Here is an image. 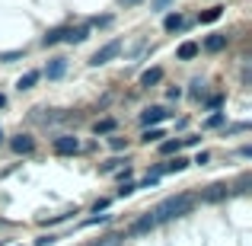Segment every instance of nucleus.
Segmentation results:
<instances>
[{"mask_svg":"<svg viewBox=\"0 0 252 246\" xmlns=\"http://www.w3.org/2000/svg\"><path fill=\"white\" fill-rule=\"evenodd\" d=\"M195 202H198V198L191 195V192H182V195H169V198H163V202L157 205L150 214H154V221H157V224H166V221H176V217L189 214V211L195 208Z\"/></svg>","mask_w":252,"mask_h":246,"instance_id":"nucleus-1","label":"nucleus"},{"mask_svg":"<svg viewBox=\"0 0 252 246\" xmlns=\"http://www.w3.org/2000/svg\"><path fill=\"white\" fill-rule=\"evenodd\" d=\"M118 51H122V42H118V38H112L109 45H102V48L90 58V64H93V68H102V64L112 61V58H118Z\"/></svg>","mask_w":252,"mask_h":246,"instance_id":"nucleus-2","label":"nucleus"},{"mask_svg":"<svg viewBox=\"0 0 252 246\" xmlns=\"http://www.w3.org/2000/svg\"><path fill=\"white\" fill-rule=\"evenodd\" d=\"M77 150H80V141H77L74 135H61V138H55V154L70 157V154H77Z\"/></svg>","mask_w":252,"mask_h":246,"instance_id":"nucleus-3","label":"nucleus"},{"mask_svg":"<svg viewBox=\"0 0 252 246\" xmlns=\"http://www.w3.org/2000/svg\"><path fill=\"white\" fill-rule=\"evenodd\" d=\"M154 227H157L154 214H144V217H137V221H134V224L128 227V237H144V234H150Z\"/></svg>","mask_w":252,"mask_h":246,"instance_id":"nucleus-4","label":"nucleus"},{"mask_svg":"<svg viewBox=\"0 0 252 246\" xmlns=\"http://www.w3.org/2000/svg\"><path fill=\"white\" fill-rule=\"evenodd\" d=\"M166 115H169V112L163 109V105H150V109H144V112H141V122L147 125V128H154V125H160Z\"/></svg>","mask_w":252,"mask_h":246,"instance_id":"nucleus-5","label":"nucleus"},{"mask_svg":"<svg viewBox=\"0 0 252 246\" xmlns=\"http://www.w3.org/2000/svg\"><path fill=\"white\" fill-rule=\"evenodd\" d=\"M223 48H227V35H223V32H214V35L204 38V51H211V55H217V51H223Z\"/></svg>","mask_w":252,"mask_h":246,"instance_id":"nucleus-6","label":"nucleus"},{"mask_svg":"<svg viewBox=\"0 0 252 246\" xmlns=\"http://www.w3.org/2000/svg\"><path fill=\"white\" fill-rule=\"evenodd\" d=\"M64 70H67V61H64V58H55V61H48V68H45V77H48V80H61Z\"/></svg>","mask_w":252,"mask_h":246,"instance_id":"nucleus-7","label":"nucleus"},{"mask_svg":"<svg viewBox=\"0 0 252 246\" xmlns=\"http://www.w3.org/2000/svg\"><path fill=\"white\" fill-rule=\"evenodd\" d=\"M10 147L16 150V154H29V150L35 147V141H32L29 135H16V138H13V141H10Z\"/></svg>","mask_w":252,"mask_h":246,"instance_id":"nucleus-8","label":"nucleus"},{"mask_svg":"<svg viewBox=\"0 0 252 246\" xmlns=\"http://www.w3.org/2000/svg\"><path fill=\"white\" fill-rule=\"evenodd\" d=\"M185 166H189V160H185V157H176V160H169V163H163L160 170H154L157 176H163V173H182Z\"/></svg>","mask_w":252,"mask_h":246,"instance_id":"nucleus-9","label":"nucleus"},{"mask_svg":"<svg viewBox=\"0 0 252 246\" xmlns=\"http://www.w3.org/2000/svg\"><path fill=\"white\" fill-rule=\"evenodd\" d=\"M90 38V26H80V29H67V35H64V42H70V45H80Z\"/></svg>","mask_w":252,"mask_h":246,"instance_id":"nucleus-10","label":"nucleus"},{"mask_svg":"<svg viewBox=\"0 0 252 246\" xmlns=\"http://www.w3.org/2000/svg\"><path fill=\"white\" fill-rule=\"evenodd\" d=\"M38 77H42L38 70H29V74H23V77L16 80V90H19V93H23V90H32V86L38 83Z\"/></svg>","mask_w":252,"mask_h":246,"instance_id":"nucleus-11","label":"nucleus"},{"mask_svg":"<svg viewBox=\"0 0 252 246\" xmlns=\"http://www.w3.org/2000/svg\"><path fill=\"white\" fill-rule=\"evenodd\" d=\"M163 80V70L160 68H150V70H144L141 74V86H157Z\"/></svg>","mask_w":252,"mask_h":246,"instance_id":"nucleus-12","label":"nucleus"},{"mask_svg":"<svg viewBox=\"0 0 252 246\" xmlns=\"http://www.w3.org/2000/svg\"><path fill=\"white\" fill-rule=\"evenodd\" d=\"M122 243H125V234H105L99 240H93L90 246H122Z\"/></svg>","mask_w":252,"mask_h":246,"instance_id":"nucleus-13","label":"nucleus"},{"mask_svg":"<svg viewBox=\"0 0 252 246\" xmlns=\"http://www.w3.org/2000/svg\"><path fill=\"white\" fill-rule=\"evenodd\" d=\"M198 55V42H182L179 45V61H191Z\"/></svg>","mask_w":252,"mask_h":246,"instance_id":"nucleus-14","label":"nucleus"},{"mask_svg":"<svg viewBox=\"0 0 252 246\" xmlns=\"http://www.w3.org/2000/svg\"><path fill=\"white\" fill-rule=\"evenodd\" d=\"M223 195H227V185H211V189L204 192V202H220Z\"/></svg>","mask_w":252,"mask_h":246,"instance_id":"nucleus-15","label":"nucleus"},{"mask_svg":"<svg viewBox=\"0 0 252 246\" xmlns=\"http://www.w3.org/2000/svg\"><path fill=\"white\" fill-rule=\"evenodd\" d=\"M64 35H67V29H51L48 32V35H45L42 38V45H45V48H48V45H58V42H61V38Z\"/></svg>","mask_w":252,"mask_h":246,"instance_id":"nucleus-16","label":"nucleus"},{"mask_svg":"<svg viewBox=\"0 0 252 246\" xmlns=\"http://www.w3.org/2000/svg\"><path fill=\"white\" fill-rule=\"evenodd\" d=\"M182 23H185V19L179 16V13H169V16L163 19V26H166V32H176V29H182Z\"/></svg>","mask_w":252,"mask_h":246,"instance_id":"nucleus-17","label":"nucleus"},{"mask_svg":"<svg viewBox=\"0 0 252 246\" xmlns=\"http://www.w3.org/2000/svg\"><path fill=\"white\" fill-rule=\"evenodd\" d=\"M160 150H163V154H176V157H179V150H182V141H163Z\"/></svg>","mask_w":252,"mask_h":246,"instance_id":"nucleus-18","label":"nucleus"},{"mask_svg":"<svg viewBox=\"0 0 252 246\" xmlns=\"http://www.w3.org/2000/svg\"><path fill=\"white\" fill-rule=\"evenodd\" d=\"M220 6H211V10L208 13H201V23H217V19H220Z\"/></svg>","mask_w":252,"mask_h":246,"instance_id":"nucleus-19","label":"nucleus"},{"mask_svg":"<svg viewBox=\"0 0 252 246\" xmlns=\"http://www.w3.org/2000/svg\"><path fill=\"white\" fill-rule=\"evenodd\" d=\"M160 138H163V131H160V128H147L141 141H144V144H154V141H160Z\"/></svg>","mask_w":252,"mask_h":246,"instance_id":"nucleus-20","label":"nucleus"},{"mask_svg":"<svg viewBox=\"0 0 252 246\" xmlns=\"http://www.w3.org/2000/svg\"><path fill=\"white\" fill-rule=\"evenodd\" d=\"M112 128H115V122H112V118H102V122H96V135H109Z\"/></svg>","mask_w":252,"mask_h":246,"instance_id":"nucleus-21","label":"nucleus"},{"mask_svg":"<svg viewBox=\"0 0 252 246\" xmlns=\"http://www.w3.org/2000/svg\"><path fill=\"white\" fill-rule=\"evenodd\" d=\"M157 182H160V176H157V173H147V176H144V182L137 185V189H154Z\"/></svg>","mask_w":252,"mask_h":246,"instance_id":"nucleus-22","label":"nucleus"},{"mask_svg":"<svg viewBox=\"0 0 252 246\" xmlns=\"http://www.w3.org/2000/svg\"><path fill=\"white\" fill-rule=\"evenodd\" d=\"M220 125H223V112H214V115L204 122V128H220Z\"/></svg>","mask_w":252,"mask_h":246,"instance_id":"nucleus-23","label":"nucleus"},{"mask_svg":"<svg viewBox=\"0 0 252 246\" xmlns=\"http://www.w3.org/2000/svg\"><path fill=\"white\" fill-rule=\"evenodd\" d=\"M134 192H137L134 182H122V189H118V198H128V195H134Z\"/></svg>","mask_w":252,"mask_h":246,"instance_id":"nucleus-24","label":"nucleus"},{"mask_svg":"<svg viewBox=\"0 0 252 246\" xmlns=\"http://www.w3.org/2000/svg\"><path fill=\"white\" fill-rule=\"evenodd\" d=\"M109 147L112 150H125V147H128V141H125V138H109Z\"/></svg>","mask_w":252,"mask_h":246,"instance_id":"nucleus-25","label":"nucleus"},{"mask_svg":"<svg viewBox=\"0 0 252 246\" xmlns=\"http://www.w3.org/2000/svg\"><path fill=\"white\" fill-rule=\"evenodd\" d=\"M172 0H150V10H169Z\"/></svg>","mask_w":252,"mask_h":246,"instance_id":"nucleus-26","label":"nucleus"},{"mask_svg":"<svg viewBox=\"0 0 252 246\" xmlns=\"http://www.w3.org/2000/svg\"><path fill=\"white\" fill-rule=\"evenodd\" d=\"M122 163H125V160H109V163H102V173H115Z\"/></svg>","mask_w":252,"mask_h":246,"instance_id":"nucleus-27","label":"nucleus"},{"mask_svg":"<svg viewBox=\"0 0 252 246\" xmlns=\"http://www.w3.org/2000/svg\"><path fill=\"white\" fill-rule=\"evenodd\" d=\"M19 55H23V51H10V55H0V61H3V64H10V61H16Z\"/></svg>","mask_w":252,"mask_h":246,"instance_id":"nucleus-28","label":"nucleus"},{"mask_svg":"<svg viewBox=\"0 0 252 246\" xmlns=\"http://www.w3.org/2000/svg\"><path fill=\"white\" fill-rule=\"evenodd\" d=\"M105 208H109V198H99V202L93 205V211H96V214H99V211H105Z\"/></svg>","mask_w":252,"mask_h":246,"instance_id":"nucleus-29","label":"nucleus"},{"mask_svg":"<svg viewBox=\"0 0 252 246\" xmlns=\"http://www.w3.org/2000/svg\"><path fill=\"white\" fill-rule=\"evenodd\" d=\"M208 160H211V154H208V150H201V154L195 157V163H198V166H204V163H208Z\"/></svg>","mask_w":252,"mask_h":246,"instance_id":"nucleus-30","label":"nucleus"},{"mask_svg":"<svg viewBox=\"0 0 252 246\" xmlns=\"http://www.w3.org/2000/svg\"><path fill=\"white\" fill-rule=\"evenodd\" d=\"M112 23V16H96V19H93V26H109Z\"/></svg>","mask_w":252,"mask_h":246,"instance_id":"nucleus-31","label":"nucleus"},{"mask_svg":"<svg viewBox=\"0 0 252 246\" xmlns=\"http://www.w3.org/2000/svg\"><path fill=\"white\" fill-rule=\"evenodd\" d=\"M166 96H169V99H179V96H182V90H179V86H169Z\"/></svg>","mask_w":252,"mask_h":246,"instance_id":"nucleus-32","label":"nucleus"},{"mask_svg":"<svg viewBox=\"0 0 252 246\" xmlns=\"http://www.w3.org/2000/svg\"><path fill=\"white\" fill-rule=\"evenodd\" d=\"M191 86H195V90H191V93H195V96H198V93H204V80H195Z\"/></svg>","mask_w":252,"mask_h":246,"instance_id":"nucleus-33","label":"nucleus"},{"mask_svg":"<svg viewBox=\"0 0 252 246\" xmlns=\"http://www.w3.org/2000/svg\"><path fill=\"white\" fill-rule=\"evenodd\" d=\"M122 6H137V3H144V0H118Z\"/></svg>","mask_w":252,"mask_h":246,"instance_id":"nucleus-34","label":"nucleus"},{"mask_svg":"<svg viewBox=\"0 0 252 246\" xmlns=\"http://www.w3.org/2000/svg\"><path fill=\"white\" fill-rule=\"evenodd\" d=\"M3 105H6V96H3V93H0V109H3Z\"/></svg>","mask_w":252,"mask_h":246,"instance_id":"nucleus-35","label":"nucleus"},{"mask_svg":"<svg viewBox=\"0 0 252 246\" xmlns=\"http://www.w3.org/2000/svg\"><path fill=\"white\" fill-rule=\"evenodd\" d=\"M0 144H3V131H0Z\"/></svg>","mask_w":252,"mask_h":246,"instance_id":"nucleus-36","label":"nucleus"}]
</instances>
